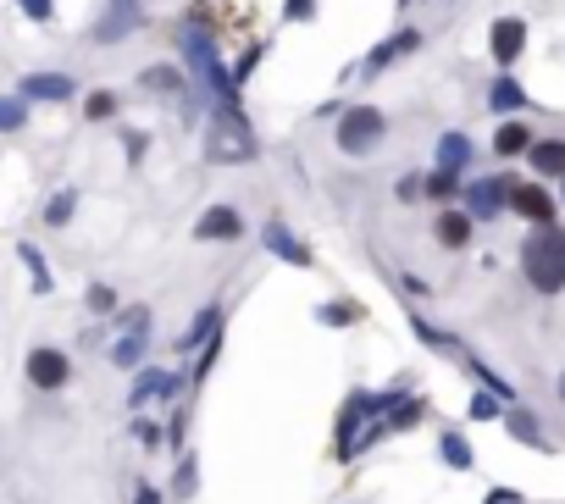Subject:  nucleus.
<instances>
[{
    "label": "nucleus",
    "mask_w": 565,
    "mask_h": 504,
    "mask_svg": "<svg viewBox=\"0 0 565 504\" xmlns=\"http://www.w3.org/2000/svg\"><path fill=\"white\" fill-rule=\"evenodd\" d=\"M255 156H261V144H255V128L244 117V106H217V117L205 128V161L211 167H244Z\"/></svg>",
    "instance_id": "f257e3e1"
},
{
    "label": "nucleus",
    "mask_w": 565,
    "mask_h": 504,
    "mask_svg": "<svg viewBox=\"0 0 565 504\" xmlns=\"http://www.w3.org/2000/svg\"><path fill=\"white\" fill-rule=\"evenodd\" d=\"M521 272H527V283L538 288V294H560L565 288V228H538L527 233V244H521Z\"/></svg>",
    "instance_id": "f03ea898"
},
{
    "label": "nucleus",
    "mask_w": 565,
    "mask_h": 504,
    "mask_svg": "<svg viewBox=\"0 0 565 504\" xmlns=\"http://www.w3.org/2000/svg\"><path fill=\"white\" fill-rule=\"evenodd\" d=\"M388 139V117L372 106V100H355V106L338 111V133L333 144L344 150V156H372L377 144Z\"/></svg>",
    "instance_id": "7ed1b4c3"
},
{
    "label": "nucleus",
    "mask_w": 565,
    "mask_h": 504,
    "mask_svg": "<svg viewBox=\"0 0 565 504\" xmlns=\"http://www.w3.org/2000/svg\"><path fill=\"white\" fill-rule=\"evenodd\" d=\"M145 0H106V12L89 23V39L95 45H122V39H133L139 28H145Z\"/></svg>",
    "instance_id": "20e7f679"
},
{
    "label": "nucleus",
    "mask_w": 565,
    "mask_h": 504,
    "mask_svg": "<svg viewBox=\"0 0 565 504\" xmlns=\"http://www.w3.org/2000/svg\"><path fill=\"white\" fill-rule=\"evenodd\" d=\"M510 183L516 178H505V172H493V178H477V183H466V211H471V222H493L499 211H510Z\"/></svg>",
    "instance_id": "39448f33"
},
{
    "label": "nucleus",
    "mask_w": 565,
    "mask_h": 504,
    "mask_svg": "<svg viewBox=\"0 0 565 504\" xmlns=\"http://www.w3.org/2000/svg\"><path fill=\"white\" fill-rule=\"evenodd\" d=\"M139 89H150V95H178L189 117L200 111V100H194V95H200V89H194V78L183 67H172V61H156V67L139 72Z\"/></svg>",
    "instance_id": "423d86ee"
},
{
    "label": "nucleus",
    "mask_w": 565,
    "mask_h": 504,
    "mask_svg": "<svg viewBox=\"0 0 565 504\" xmlns=\"http://www.w3.org/2000/svg\"><path fill=\"white\" fill-rule=\"evenodd\" d=\"M194 239H200V244H239V239H244L239 205H211V211H200V222H194Z\"/></svg>",
    "instance_id": "0eeeda50"
},
{
    "label": "nucleus",
    "mask_w": 565,
    "mask_h": 504,
    "mask_svg": "<svg viewBox=\"0 0 565 504\" xmlns=\"http://www.w3.org/2000/svg\"><path fill=\"white\" fill-rule=\"evenodd\" d=\"M28 383L45 388V394H56V388L73 383V360L61 355V349H45V344H39L34 355H28Z\"/></svg>",
    "instance_id": "6e6552de"
},
{
    "label": "nucleus",
    "mask_w": 565,
    "mask_h": 504,
    "mask_svg": "<svg viewBox=\"0 0 565 504\" xmlns=\"http://www.w3.org/2000/svg\"><path fill=\"white\" fill-rule=\"evenodd\" d=\"M183 394V372H161V366H139V377H133L128 388V405H150V399H178Z\"/></svg>",
    "instance_id": "1a4fd4ad"
},
{
    "label": "nucleus",
    "mask_w": 565,
    "mask_h": 504,
    "mask_svg": "<svg viewBox=\"0 0 565 504\" xmlns=\"http://www.w3.org/2000/svg\"><path fill=\"white\" fill-rule=\"evenodd\" d=\"M521 50H527V23H521V17H493V28H488V56L499 61V67H516Z\"/></svg>",
    "instance_id": "9d476101"
},
{
    "label": "nucleus",
    "mask_w": 565,
    "mask_h": 504,
    "mask_svg": "<svg viewBox=\"0 0 565 504\" xmlns=\"http://www.w3.org/2000/svg\"><path fill=\"white\" fill-rule=\"evenodd\" d=\"M261 250L277 255V261H289V266H316V250L305 239H294V228H283V222H266L261 228Z\"/></svg>",
    "instance_id": "9b49d317"
},
{
    "label": "nucleus",
    "mask_w": 565,
    "mask_h": 504,
    "mask_svg": "<svg viewBox=\"0 0 565 504\" xmlns=\"http://www.w3.org/2000/svg\"><path fill=\"white\" fill-rule=\"evenodd\" d=\"M510 211L516 216H527L532 228H549L554 222V200H549V189H543V183H510Z\"/></svg>",
    "instance_id": "f8f14e48"
},
{
    "label": "nucleus",
    "mask_w": 565,
    "mask_h": 504,
    "mask_svg": "<svg viewBox=\"0 0 565 504\" xmlns=\"http://www.w3.org/2000/svg\"><path fill=\"white\" fill-rule=\"evenodd\" d=\"M410 50H421V28H399V34H388L383 45H372V56L361 61V72L377 78V72H388L399 56H410Z\"/></svg>",
    "instance_id": "ddd939ff"
},
{
    "label": "nucleus",
    "mask_w": 565,
    "mask_h": 504,
    "mask_svg": "<svg viewBox=\"0 0 565 504\" xmlns=\"http://www.w3.org/2000/svg\"><path fill=\"white\" fill-rule=\"evenodd\" d=\"M17 95L23 100H45V106H61V100L78 95V84L67 78V72H28L23 84H17Z\"/></svg>",
    "instance_id": "4468645a"
},
{
    "label": "nucleus",
    "mask_w": 565,
    "mask_h": 504,
    "mask_svg": "<svg viewBox=\"0 0 565 504\" xmlns=\"http://www.w3.org/2000/svg\"><path fill=\"white\" fill-rule=\"evenodd\" d=\"M145 349H150V316L145 322H133L128 333L111 344V366H122V372H133V366H145Z\"/></svg>",
    "instance_id": "2eb2a0df"
},
{
    "label": "nucleus",
    "mask_w": 565,
    "mask_h": 504,
    "mask_svg": "<svg viewBox=\"0 0 565 504\" xmlns=\"http://www.w3.org/2000/svg\"><path fill=\"white\" fill-rule=\"evenodd\" d=\"M222 322H228V311H222V305H217V300H211V305H200V311H194V322H189V327H183V338H178V355H194V349H200V344H205V338L217 333V327H222Z\"/></svg>",
    "instance_id": "dca6fc26"
},
{
    "label": "nucleus",
    "mask_w": 565,
    "mask_h": 504,
    "mask_svg": "<svg viewBox=\"0 0 565 504\" xmlns=\"http://www.w3.org/2000/svg\"><path fill=\"white\" fill-rule=\"evenodd\" d=\"M471 228H477V222H471V211H438V222H433V233H438V244H444V250H466L471 244Z\"/></svg>",
    "instance_id": "f3484780"
},
{
    "label": "nucleus",
    "mask_w": 565,
    "mask_h": 504,
    "mask_svg": "<svg viewBox=\"0 0 565 504\" xmlns=\"http://www.w3.org/2000/svg\"><path fill=\"white\" fill-rule=\"evenodd\" d=\"M527 150H532V128H527V122H516V117H505V122H499V133H493V156H527Z\"/></svg>",
    "instance_id": "a211bd4d"
},
{
    "label": "nucleus",
    "mask_w": 565,
    "mask_h": 504,
    "mask_svg": "<svg viewBox=\"0 0 565 504\" xmlns=\"http://www.w3.org/2000/svg\"><path fill=\"white\" fill-rule=\"evenodd\" d=\"M521 106H527V89H521L516 78H510V72H499V78L488 84V111L510 117V111H521Z\"/></svg>",
    "instance_id": "6ab92c4d"
},
{
    "label": "nucleus",
    "mask_w": 565,
    "mask_h": 504,
    "mask_svg": "<svg viewBox=\"0 0 565 504\" xmlns=\"http://www.w3.org/2000/svg\"><path fill=\"white\" fill-rule=\"evenodd\" d=\"M527 161H532V172H538V178H565V139H543V144H532Z\"/></svg>",
    "instance_id": "aec40b11"
},
{
    "label": "nucleus",
    "mask_w": 565,
    "mask_h": 504,
    "mask_svg": "<svg viewBox=\"0 0 565 504\" xmlns=\"http://www.w3.org/2000/svg\"><path fill=\"white\" fill-rule=\"evenodd\" d=\"M505 427H510V438H516V444L549 449V438H543V427H538V416H532V410H516V405H510V410H505Z\"/></svg>",
    "instance_id": "412c9836"
},
{
    "label": "nucleus",
    "mask_w": 565,
    "mask_h": 504,
    "mask_svg": "<svg viewBox=\"0 0 565 504\" xmlns=\"http://www.w3.org/2000/svg\"><path fill=\"white\" fill-rule=\"evenodd\" d=\"M316 322L322 327H361L366 305L361 300H327V305H316Z\"/></svg>",
    "instance_id": "4be33fe9"
},
{
    "label": "nucleus",
    "mask_w": 565,
    "mask_h": 504,
    "mask_svg": "<svg viewBox=\"0 0 565 504\" xmlns=\"http://www.w3.org/2000/svg\"><path fill=\"white\" fill-rule=\"evenodd\" d=\"M438 167L444 172H466L471 167V139L466 133H444V139H438Z\"/></svg>",
    "instance_id": "5701e85b"
},
{
    "label": "nucleus",
    "mask_w": 565,
    "mask_h": 504,
    "mask_svg": "<svg viewBox=\"0 0 565 504\" xmlns=\"http://www.w3.org/2000/svg\"><path fill=\"white\" fill-rule=\"evenodd\" d=\"M17 261L28 266V272H34V294H56V277H50V261L45 255H39V244H17Z\"/></svg>",
    "instance_id": "b1692460"
},
{
    "label": "nucleus",
    "mask_w": 565,
    "mask_h": 504,
    "mask_svg": "<svg viewBox=\"0 0 565 504\" xmlns=\"http://www.w3.org/2000/svg\"><path fill=\"white\" fill-rule=\"evenodd\" d=\"M222 344H228V322L217 327V333L200 344V360H194V372H189V383H205V377L217 372V360H222Z\"/></svg>",
    "instance_id": "393cba45"
},
{
    "label": "nucleus",
    "mask_w": 565,
    "mask_h": 504,
    "mask_svg": "<svg viewBox=\"0 0 565 504\" xmlns=\"http://www.w3.org/2000/svg\"><path fill=\"white\" fill-rule=\"evenodd\" d=\"M460 189H466V183H460V172H444V167H433L427 178H421V194H427V200H438V205H449Z\"/></svg>",
    "instance_id": "a878e982"
},
{
    "label": "nucleus",
    "mask_w": 565,
    "mask_h": 504,
    "mask_svg": "<svg viewBox=\"0 0 565 504\" xmlns=\"http://www.w3.org/2000/svg\"><path fill=\"white\" fill-rule=\"evenodd\" d=\"M73 216H78V189H56L45 200V228H67Z\"/></svg>",
    "instance_id": "bb28decb"
},
{
    "label": "nucleus",
    "mask_w": 565,
    "mask_h": 504,
    "mask_svg": "<svg viewBox=\"0 0 565 504\" xmlns=\"http://www.w3.org/2000/svg\"><path fill=\"white\" fill-rule=\"evenodd\" d=\"M122 111V95L117 89H95V95H84V117L89 122H111Z\"/></svg>",
    "instance_id": "cd10ccee"
},
{
    "label": "nucleus",
    "mask_w": 565,
    "mask_h": 504,
    "mask_svg": "<svg viewBox=\"0 0 565 504\" xmlns=\"http://www.w3.org/2000/svg\"><path fill=\"white\" fill-rule=\"evenodd\" d=\"M438 455H444L449 471H471V444L460 432H444V438H438Z\"/></svg>",
    "instance_id": "c85d7f7f"
},
{
    "label": "nucleus",
    "mask_w": 565,
    "mask_h": 504,
    "mask_svg": "<svg viewBox=\"0 0 565 504\" xmlns=\"http://www.w3.org/2000/svg\"><path fill=\"white\" fill-rule=\"evenodd\" d=\"M410 327H416V338H421L427 349H449V355H466V349H460L455 338L444 333V327H433V322H427V316H410Z\"/></svg>",
    "instance_id": "c756f323"
},
{
    "label": "nucleus",
    "mask_w": 565,
    "mask_h": 504,
    "mask_svg": "<svg viewBox=\"0 0 565 504\" xmlns=\"http://www.w3.org/2000/svg\"><path fill=\"white\" fill-rule=\"evenodd\" d=\"M23 128H28V100L0 95V133H23Z\"/></svg>",
    "instance_id": "7c9ffc66"
},
{
    "label": "nucleus",
    "mask_w": 565,
    "mask_h": 504,
    "mask_svg": "<svg viewBox=\"0 0 565 504\" xmlns=\"http://www.w3.org/2000/svg\"><path fill=\"white\" fill-rule=\"evenodd\" d=\"M266 50H272V45H261V39H255V45H244V56L239 61H233V84H250V78H255V67H261V61H266Z\"/></svg>",
    "instance_id": "2f4dec72"
},
{
    "label": "nucleus",
    "mask_w": 565,
    "mask_h": 504,
    "mask_svg": "<svg viewBox=\"0 0 565 504\" xmlns=\"http://www.w3.org/2000/svg\"><path fill=\"white\" fill-rule=\"evenodd\" d=\"M505 416V399L499 394H488V388H482L477 399H471V421H499Z\"/></svg>",
    "instance_id": "473e14b6"
},
{
    "label": "nucleus",
    "mask_w": 565,
    "mask_h": 504,
    "mask_svg": "<svg viewBox=\"0 0 565 504\" xmlns=\"http://www.w3.org/2000/svg\"><path fill=\"white\" fill-rule=\"evenodd\" d=\"M194 482H200V460L183 449V460H178V499H194Z\"/></svg>",
    "instance_id": "72a5a7b5"
},
{
    "label": "nucleus",
    "mask_w": 565,
    "mask_h": 504,
    "mask_svg": "<svg viewBox=\"0 0 565 504\" xmlns=\"http://www.w3.org/2000/svg\"><path fill=\"white\" fill-rule=\"evenodd\" d=\"M145 150H150V133H139V128H122V156H128L133 167L145 161Z\"/></svg>",
    "instance_id": "f704fd0d"
},
{
    "label": "nucleus",
    "mask_w": 565,
    "mask_h": 504,
    "mask_svg": "<svg viewBox=\"0 0 565 504\" xmlns=\"http://www.w3.org/2000/svg\"><path fill=\"white\" fill-rule=\"evenodd\" d=\"M28 23H56V0H17Z\"/></svg>",
    "instance_id": "c9c22d12"
},
{
    "label": "nucleus",
    "mask_w": 565,
    "mask_h": 504,
    "mask_svg": "<svg viewBox=\"0 0 565 504\" xmlns=\"http://www.w3.org/2000/svg\"><path fill=\"white\" fill-rule=\"evenodd\" d=\"M84 300H89V311H100V316H106V311H117V294H111L106 283H89V294H84Z\"/></svg>",
    "instance_id": "e433bc0d"
},
{
    "label": "nucleus",
    "mask_w": 565,
    "mask_h": 504,
    "mask_svg": "<svg viewBox=\"0 0 565 504\" xmlns=\"http://www.w3.org/2000/svg\"><path fill=\"white\" fill-rule=\"evenodd\" d=\"M283 17H289V23H311V17H316V0H283Z\"/></svg>",
    "instance_id": "4c0bfd02"
},
{
    "label": "nucleus",
    "mask_w": 565,
    "mask_h": 504,
    "mask_svg": "<svg viewBox=\"0 0 565 504\" xmlns=\"http://www.w3.org/2000/svg\"><path fill=\"white\" fill-rule=\"evenodd\" d=\"M133 438H139L145 449H156V444H161V427H156V421H145V416H139V421H133Z\"/></svg>",
    "instance_id": "58836bf2"
},
{
    "label": "nucleus",
    "mask_w": 565,
    "mask_h": 504,
    "mask_svg": "<svg viewBox=\"0 0 565 504\" xmlns=\"http://www.w3.org/2000/svg\"><path fill=\"white\" fill-rule=\"evenodd\" d=\"M394 194H399V200H421V178H416V172H405V178L394 183Z\"/></svg>",
    "instance_id": "ea45409f"
},
{
    "label": "nucleus",
    "mask_w": 565,
    "mask_h": 504,
    "mask_svg": "<svg viewBox=\"0 0 565 504\" xmlns=\"http://www.w3.org/2000/svg\"><path fill=\"white\" fill-rule=\"evenodd\" d=\"M183 432H189V416H183V410H178V416H172V427H167L172 449H183Z\"/></svg>",
    "instance_id": "a19ab883"
},
{
    "label": "nucleus",
    "mask_w": 565,
    "mask_h": 504,
    "mask_svg": "<svg viewBox=\"0 0 565 504\" xmlns=\"http://www.w3.org/2000/svg\"><path fill=\"white\" fill-rule=\"evenodd\" d=\"M133 504H161V488H150V482H139V488H133Z\"/></svg>",
    "instance_id": "79ce46f5"
},
{
    "label": "nucleus",
    "mask_w": 565,
    "mask_h": 504,
    "mask_svg": "<svg viewBox=\"0 0 565 504\" xmlns=\"http://www.w3.org/2000/svg\"><path fill=\"white\" fill-rule=\"evenodd\" d=\"M482 504H521V493H516V488H493Z\"/></svg>",
    "instance_id": "37998d69"
},
{
    "label": "nucleus",
    "mask_w": 565,
    "mask_h": 504,
    "mask_svg": "<svg viewBox=\"0 0 565 504\" xmlns=\"http://www.w3.org/2000/svg\"><path fill=\"white\" fill-rule=\"evenodd\" d=\"M560 399H565V377H560Z\"/></svg>",
    "instance_id": "c03bdc74"
},
{
    "label": "nucleus",
    "mask_w": 565,
    "mask_h": 504,
    "mask_svg": "<svg viewBox=\"0 0 565 504\" xmlns=\"http://www.w3.org/2000/svg\"><path fill=\"white\" fill-rule=\"evenodd\" d=\"M560 194H565V178H560Z\"/></svg>",
    "instance_id": "a18cd8bd"
}]
</instances>
